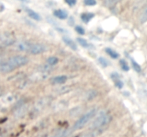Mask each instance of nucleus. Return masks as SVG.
I'll list each match as a JSON object with an SVG mask.
<instances>
[{"label": "nucleus", "instance_id": "obj_9", "mask_svg": "<svg viewBox=\"0 0 147 137\" xmlns=\"http://www.w3.org/2000/svg\"><path fill=\"white\" fill-rule=\"evenodd\" d=\"M63 41H64L65 44L67 46H68V47H70L71 49L74 50V51L77 50V49H78L77 45H76V43H75L74 41H73L70 38H69V37H63Z\"/></svg>", "mask_w": 147, "mask_h": 137}, {"label": "nucleus", "instance_id": "obj_30", "mask_svg": "<svg viewBox=\"0 0 147 137\" xmlns=\"http://www.w3.org/2000/svg\"><path fill=\"white\" fill-rule=\"evenodd\" d=\"M42 137H47V136H42Z\"/></svg>", "mask_w": 147, "mask_h": 137}, {"label": "nucleus", "instance_id": "obj_14", "mask_svg": "<svg viewBox=\"0 0 147 137\" xmlns=\"http://www.w3.org/2000/svg\"><path fill=\"white\" fill-rule=\"evenodd\" d=\"M106 52L111 57L112 59H117L119 57V54L116 52V51L113 50L111 48H106Z\"/></svg>", "mask_w": 147, "mask_h": 137}, {"label": "nucleus", "instance_id": "obj_2", "mask_svg": "<svg viewBox=\"0 0 147 137\" xmlns=\"http://www.w3.org/2000/svg\"><path fill=\"white\" fill-rule=\"evenodd\" d=\"M96 114H97V109L96 108L89 110L86 114H83L80 118H79L78 120H77V121L75 123L74 126H73V129L80 130L84 128L96 116Z\"/></svg>", "mask_w": 147, "mask_h": 137}, {"label": "nucleus", "instance_id": "obj_22", "mask_svg": "<svg viewBox=\"0 0 147 137\" xmlns=\"http://www.w3.org/2000/svg\"><path fill=\"white\" fill-rule=\"evenodd\" d=\"M75 29L77 31L78 34H80V35H83L85 34V29H83V27H80V26H76Z\"/></svg>", "mask_w": 147, "mask_h": 137}, {"label": "nucleus", "instance_id": "obj_1", "mask_svg": "<svg viewBox=\"0 0 147 137\" xmlns=\"http://www.w3.org/2000/svg\"><path fill=\"white\" fill-rule=\"evenodd\" d=\"M17 50L32 54H40L45 52L47 48L45 45L38 43H31L27 41H20L16 44Z\"/></svg>", "mask_w": 147, "mask_h": 137}, {"label": "nucleus", "instance_id": "obj_12", "mask_svg": "<svg viewBox=\"0 0 147 137\" xmlns=\"http://www.w3.org/2000/svg\"><path fill=\"white\" fill-rule=\"evenodd\" d=\"M94 14L93 13H83V14H81V19L83 22L85 23H88L94 17Z\"/></svg>", "mask_w": 147, "mask_h": 137}, {"label": "nucleus", "instance_id": "obj_26", "mask_svg": "<svg viewBox=\"0 0 147 137\" xmlns=\"http://www.w3.org/2000/svg\"><path fill=\"white\" fill-rule=\"evenodd\" d=\"M147 20V7L146 8V9L144 10V11L143 14H142V21H145Z\"/></svg>", "mask_w": 147, "mask_h": 137}, {"label": "nucleus", "instance_id": "obj_18", "mask_svg": "<svg viewBox=\"0 0 147 137\" xmlns=\"http://www.w3.org/2000/svg\"><path fill=\"white\" fill-rule=\"evenodd\" d=\"M57 62H58V59L55 57H50L47 59V63L51 66L55 65L57 64Z\"/></svg>", "mask_w": 147, "mask_h": 137}, {"label": "nucleus", "instance_id": "obj_19", "mask_svg": "<svg viewBox=\"0 0 147 137\" xmlns=\"http://www.w3.org/2000/svg\"><path fill=\"white\" fill-rule=\"evenodd\" d=\"M98 61L103 67H106L109 65V61L106 59H105L104 57H100L98 59Z\"/></svg>", "mask_w": 147, "mask_h": 137}, {"label": "nucleus", "instance_id": "obj_20", "mask_svg": "<svg viewBox=\"0 0 147 137\" xmlns=\"http://www.w3.org/2000/svg\"><path fill=\"white\" fill-rule=\"evenodd\" d=\"M131 64L132 66H133V68H134V70L137 72H140L141 70H142V68H141L140 65L138 64L136 61H135L134 59H131Z\"/></svg>", "mask_w": 147, "mask_h": 137}, {"label": "nucleus", "instance_id": "obj_16", "mask_svg": "<svg viewBox=\"0 0 147 137\" xmlns=\"http://www.w3.org/2000/svg\"><path fill=\"white\" fill-rule=\"evenodd\" d=\"M120 66L121 67L122 70H123L124 71H129V64H127L126 61L124 59H121L120 60Z\"/></svg>", "mask_w": 147, "mask_h": 137}, {"label": "nucleus", "instance_id": "obj_17", "mask_svg": "<svg viewBox=\"0 0 147 137\" xmlns=\"http://www.w3.org/2000/svg\"><path fill=\"white\" fill-rule=\"evenodd\" d=\"M77 41L80 45L82 46L83 47H85V48H87V47H89V44L86 39L83 38H77Z\"/></svg>", "mask_w": 147, "mask_h": 137}, {"label": "nucleus", "instance_id": "obj_7", "mask_svg": "<svg viewBox=\"0 0 147 137\" xmlns=\"http://www.w3.org/2000/svg\"><path fill=\"white\" fill-rule=\"evenodd\" d=\"M27 107L24 104H20L17 106V108L15 109L14 111V116H15L17 118H21L22 117L24 114L27 112Z\"/></svg>", "mask_w": 147, "mask_h": 137}, {"label": "nucleus", "instance_id": "obj_6", "mask_svg": "<svg viewBox=\"0 0 147 137\" xmlns=\"http://www.w3.org/2000/svg\"><path fill=\"white\" fill-rule=\"evenodd\" d=\"M15 69L14 67L11 64V63L7 61H0V73L2 74H7L10 73Z\"/></svg>", "mask_w": 147, "mask_h": 137}, {"label": "nucleus", "instance_id": "obj_21", "mask_svg": "<svg viewBox=\"0 0 147 137\" xmlns=\"http://www.w3.org/2000/svg\"><path fill=\"white\" fill-rule=\"evenodd\" d=\"M72 134V131L71 130H65L63 131L60 134V135L59 136V137H70Z\"/></svg>", "mask_w": 147, "mask_h": 137}, {"label": "nucleus", "instance_id": "obj_29", "mask_svg": "<svg viewBox=\"0 0 147 137\" xmlns=\"http://www.w3.org/2000/svg\"><path fill=\"white\" fill-rule=\"evenodd\" d=\"M1 94H2V88H1V87H0V96H1Z\"/></svg>", "mask_w": 147, "mask_h": 137}, {"label": "nucleus", "instance_id": "obj_8", "mask_svg": "<svg viewBox=\"0 0 147 137\" xmlns=\"http://www.w3.org/2000/svg\"><path fill=\"white\" fill-rule=\"evenodd\" d=\"M67 80V77L65 75L57 76L53 77L51 79L52 84H63Z\"/></svg>", "mask_w": 147, "mask_h": 137}, {"label": "nucleus", "instance_id": "obj_24", "mask_svg": "<svg viewBox=\"0 0 147 137\" xmlns=\"http://www.w3.org/2000/svg\"><path fill=\"white\" fill-rule=\"evenodd\" d=\"M84 3L87 6H95L97 2L96 0H84Z\"/></svg>", "mask_w": 147, "mask_h": 137}, {"label": "nucleus", "instance_id": "obj_10", "mask_svg": "<svg viewBox=\"0 0 147 137\" xmlns=\"http://www.w3.org/2000/svg\"><path fill=\"white\" fill-rule=\"evenodd\" d=\"M53 14H54L55 17L60 19H67V16H68L67 11L63 9L55 10V11H54Z\"/></svg>", "mask_w": 147, "mask_h": 137}, {"label": "nucleus", "instance_id": "obj_11", "mask_svg": "<svg viewBox=\"0 0 147 137\" xmlns=\"http://www.w3.org/2000/svg\"><path fill=\"white\" fill-rule=\"evenodd\" d=\"M26 11H27V14L29 15V17H31L33 19L36 20V21H40L41 20V17L40 16V14H37L36 11H33L32 9H26Z\"/></svg>", "mask_w": 147, "mask_h": 137}, {"label": "nucleus", "instance_id": "obj_13", "mask_svg": "<svg viewBox=\"0 0 147 137\" xmlns=\"http://www.w3.org/2000/svg\"><path fill=\"white\" fill-rule=\"evenodd\" d=\"M14 99H15V96H14V95L9 94L6 95L4 97H3L2 101H4V103H6V104H9V103L13 102V101H14Z\"/></svg>", "mask_w": 147, "mask_h": 137}, {"label": "nucleus", "instance_id": "obj_25", "mask_svg": "<svg viewBox=\"0 0 147 137\" xmlns=\"http://www.w3.org/2000/svg\"><path fill=\"white\" fill-rule=\"evenodd\" d=\"M65 1L70 7H73L76 4V0H65Z\"/></svg>", "mask_w": 147, "mask_h": 137}, {"label": "nucleus", "instance_id": "obj_4", "mask_svg": "<svg viewBox=\"0 0 147 137\" xmlns=\"http://www.w3.org/2000/svg\"><path fill=\"white\" fill-rule=\"evenodd\" d=\"M16 39L10 32H3L0 34V45L9 47L15 43Z\"/></svg>", "mask_w": 147, "mask_h": 137}, {"label": "nucleus", "instance_id": "obj_27", "mask_svg": "<svg viewBox=\"0 0 147 137\" xmlns=\"http://www.w3.org/2000/svg\"><path fill=\"white\" fill-rule=\"evenodd\" d=\"M4 9H5V7H4V4L0 1V12H2V11L4 10Z\"/></svg>", "mask_w": 147, "mask_h": 137}, {"label": "nucleus", "instance_id": "obj_3", "mask_svg": "<svg viewBox=\"0 0 147 137\" xmlns=\"http://www.w3.org/2000/svg\"><path fill=\"white\" fill-rule=\"evenodd\" d=\"M111 120V117L107 113L104 112V111L99 113L96 119L92 123L90 128L93 131H96V130L98 131L102 127L106 126L107 124H109Z\"/></svg>", "mask_w": 147, "mask_h": 137}, {"label": "nucleus", "instance_id": "obj_15", "mask_svg": "<svg viewBox=\"0 0 147 137\" xmlns=\"http://www.w3.org/2000/svg\"><path fill=\"white\" fill-rule=\"evenodd\" d=\"M121 0H104V4L107 7H112Z\"/></svg>", "mask_w": 147, "mask_h": 137}, {"label": "nucleus", "instance_id": "obj_23", "mask_svg": "<svg viewBox=\"0 0 147 137\" xmlns=\"http://www.w3.org/2000/svg\"><path fill=\"white\" fill-rule=\"evenodd\" d=\"M113 81L115 82V84H116V86L118 87L119 88H121L123 86V83L120 78H117V79L113 80Z\"/></svg>", "mask_w": 147, "mask_h": 137}, {"label": "nucleus", "instance_id": "obj_28", "mask_svg": "<svg viewBox=\"0 0 147 137\" xmlns=\"http://www.w3.org/2000/svg\"><path fill=\"white\" fill-rule=\"evenodd\" d=\"M18 1H22V2H24V3L29 2V0H18Z\"/></svg>", "mask_w": 147, "mask_h": 137}, {"label": "nucleus", "instance_id": "obj_5", "mask_svg": "<svg viewBox=\"0 0 147 137\" xmlns=\"http://www.w3.org/2000/svg\"><path fill=\"white\" fill-rule=\"evenodd\" d=\"M8 61L11 63V65L15 68L23 67V66L27 64V63L29 62V59L27 57L21 55L14 56V57H10Z\"/></svg>", "mask_w": 147, "mask_h": 137}]
</instances>
